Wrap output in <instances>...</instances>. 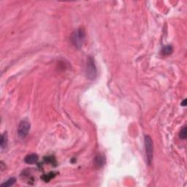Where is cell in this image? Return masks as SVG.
Listing matches in <instances>:
<instances>
[{
    "mask_svg": "<svg viewBox=\"0 0 187 187\" xmlns=\"http://www.w3.org/2000/svg\"><path fill=\"white\" fill-rule=\"evenodd\" d=\"M86 37V33L83 29H78L75 30L71 35L72 43L78 49L82 48L83 42Z\"/></svg>",
    "mask_w": 187,
    "mask_h": 187,
    "instance_id": "6da1fadb",
    "label": "cell"
},
{
    "mask_svg": "<svg viewBox=\"0 0 187 187\" xmlns=\"http://www.w3.org/2000/svg\"><path fill=\"white\" fill-rule=\"evenodd\" d=\"M86 75L90 80L95 79L97 76V67H96L94 59L91 56H89L86 65Z\"/></svg>",
    "mask_w": 187,
    "mask_h": 187,
    "instance_id": "7a4b0ae2",
    "label": "cell"
},
{
    "mask_svg": "<svg viewBox=\"0 0 187 187\" xmlns=\"http://www.w3.org/2000/svg\"><path fill=\"white\" fill-rule=\"evenodd\" d=\"M145 148H146L147 162L148 165H151L154 157V145H153L152 139L148 135L145 136Z\"/></svg>",
    "mask_w": 187,
    "mask_h": 187,
    "instance_id": "3957f363",
    "label": "cell"
},
{
    "mask_svg": "<svg viewBox=\"0 0 187 187\" xmlns=\"http://www.w3.org/2000/svg\"><path fill=\"white\" fill-rule=\"evenodd\" d=\"M30 123L27 120H23L20 122L18 127V134L21 138H25L28 135L30 130Z\"/></svg>",
    "mask_w": 187,
    "mask_h": 187,
    "instance_id": "277c9868",
    "label": "cell"
},
{
    "mask_svg": "<svg viewBox=\"0 0 187 187\" xmlns=\"http://www.w3.org/2000/svg\"><path fill=\"white\" fill-rule=\"evenodd\" d=\"M39 157L38 156L35 154H31L27 155L26 157L24 159V161H25L26 163L29 164V165H34V164L37 163L38 162Z\"/></svg>",
    "mask_w": 187,
    "mask_h": 187,
    "instance_id": "5b68a950",
    "label": "cell"
},
{
    "mask_svg": "<svg viewBox=\"0 0 187 187\" xmlns=\"http://www.w3.org/2000/svg\"><path fill=\"white\" fill-rule=\"evenodd\" d=\"M94 162H95V165L97 166V167L101 168L102 167L104 166V165H105V157H104L102 155L99 154V155L96 156Z\"/></svg>",
    "mask_w": 187,
    "mask_h": 187,
    "instance_id": "8992f818",
    "label": "cell"
},
{
    "mask_svg": "<svg viewBox=\"0 0 187 187\" xmlns=\"http://www.w3.org/2000/svg\"><path fill=\"white\" fill-rule=\"evenodd\" d=\"M8 144V136L7 133L5 132L2 134V137H1V140H0V145H1V148L2 149L5 148L7 146Z\"/></svg>",
    "mask_w": 187,
    "mask_h": 187,
    "instance_id": "52a82bcc",
    "label": "cell"
},
{
    "mask_svg": "<svg viewBox=\"0 0 187 187\" xmlns=\"http://www.w3.org/2000/svg\"><path fill=\"white\" fill-rule=\"evenodd\" d=\"M173 48L172 45H167L163 46V48L162 49V53L164 54V55H170V54L173 53Z\"/></svg>",
    "mask_w": 187,
    "mask_h": 187,
    "instance_id": "ba28073f",
    "label": "cell"
},
{
    "mask_svg": "<svg viewBox=\"0 0 187 187\" xmlns=\"http://www.w3.org/2000/svg\"><path fill=\"white\" fill-rule=\"evenodd\" d=\"M16 178H14V177L10 178H9V179H8L7 181H5V183H3V184H1V186H2V187L11 186L14 185L15 183H16Z\"/></svg>",
    "mask_w": 187,
    "mask_h": 187,
    "instance_id": "9c48e42d",
    "label": "cell"
},
{
    "mask_svg": "<svg viewBox=\"0 0 187 187\" xmlns=\"http://www.w3.org/2000/svg\"><path fill=\"white\" fill-rule=\"evenodd\" d=\"M56 176V173H54V172H51V173H48V174L44 175L42 177V179L45 181V182H49L53 178H54Z\"/></svg>",
    "mask_w": 187,
    "mask_h": 187,
    "instance_id": "30bf717a",
    "label": "cell"
},
{
    "mask_svg": "<svg viewBox=\"0 0 187 187\" xmlns=\"http://www.w3.org/2000/svg\"><path fill=\"white\" fill-rule=\"evenodd\" d=\"M179 136H180V138H181L182 140L186 139L187 135H186V126H184V127H182L181 132H180Z\"/></svg>",
    "mask_w": 187,
    "mask_h": 187,
    "instance_id": "8fae6325",
    "label": "cell"
},
{
    "mask_svg": "<svg viewBox=\"0 0 187 187\" xmlns=\"http://www.w3.org/2000/svg\"><path fill=\"white\" fill-rule=\"evenodd\" d=\"M45 160L47 162H49V163L51 164H54V163H56V159L54 157H46L45 158Z\"/></svg>",
    "mask_w": 187,
    "mask_h": 187,
    "instance_id": "7c38bea8",
    "label": "cell"
},
{
    "mask_svg": "<svg viewBox=\"0 0 187 187\" xmlns=\"http://www.w3.org/2000/svg\"><path fill=\"white\" fill-rule=\"evenodd\" d=\"M181 105H182V106H186V100H184V102H183L182 103H181Z\"/></svg>",
    "mask_w": 187,
    "mask_h": 187,
    "instance_id": "4fadbf2b",
    "label": "cell"
}]
</instances>
